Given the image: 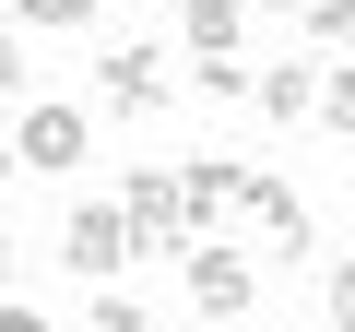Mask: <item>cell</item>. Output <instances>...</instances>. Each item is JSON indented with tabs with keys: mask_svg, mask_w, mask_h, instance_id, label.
Listing matches in <instances>:
<instances>
[{
	"mask_svg": "<svg viewBox=\"0 0 355 332\" xmlns=\"http://www.w3.org/2000/svg\"><path fill=\"white\" fill-rule=\"evenodd\" d=\"M119 214H130L142 261H190V202H178V166H119Z\"/></svg>",
	"mask_w": 355,
	"mask_h": 332,
	"instance_id": "obj_1",
	"label": "cell"
},
{
	"mask_svg": "<svg viewBox=\"0 0 355 332\" xmlns=\"http://www.w3.org/2000/svg\"><path fill=\"white\" fill-rule=\"evenodd\" d=\"M178 285H190V308H202V320H249V297H261V261H249V249H225V238H190Z\"/></svg>",
	"mask_w": 355,
	"mask_h": 332,
	"instance_id": "obj_2",
	"label": "cell"
},
{
	"mask_svg": "<svg viewBox=\"0 0 355 332\" xmlns=\"http://www.w3.org/2000/svg\"><path fill=\"white\" fill-rule=\"evenodd\" d=\"M119 261H142V238H130V214H119V202H71V226H60V273H83V285H107Z\"/></svg>",
	"mask_w": 355,
	"mask_h": 332,
	"instance_id": "obj_3",
	"label": "cell"
},
{
	"mask_svg": "<svg viewBox=\"0 0 355 332\" xmlns=\"http://www.w3.org/2000/svg\"><path fill=\"white\" fill-rule=\"evenodd\" d=\"M12 154H24V179H60V166H83V154H95V119L48 95V107H24V142H12Z\"/></svg>",
	"mask_w": 355,
	"mask_h": 332,
	"instance_id": "obj_4",
	"label": "cell"
},
{
	"mask_svg": "<svg viewBox=\"0 0 355 332\" xmlns=\"http://www.w3.org/2000/svg\"><path fill=\"white\" fill-rule=\"evenodd\" d=\"M95 83H107V107H119V119H154V107L178 95L166 48H107V60H95Z\"/></svg>",
	"mask_w": 355,
	"mask_h": 332,
	"instance_id": "obj_5",
	"label": "cell"
},
{
	"mask_svg": "<svg viewBox=\"0 0 355 332\" xmlns=\"http://www.w3.org/2000/svg\"><path fill=\"white\" fill-rule=\"evenodd\" d=\"M249 179H261L249 154H178V202H190V226H214L225 202H249Z\"/></svg>",
	"mask_w": 355,
	"mask_h": 332,
	"instance_id": "obj_6",
	"label": "cell"
},
{
	"mask_svg": "<svg viewBox=\"0 0 355 332\" xmlns=\"http://www.w3.org/2000/svg\"><path fill=\"white\" fill-rule=\"evenodd\" d=\"M249 226L272 238V261H308V202L272 179V166H261V179H249Z\"/></svg>",
	"mask_w": 355,
	"mask_h": 332,
	"instance_id": "obj_7",
	"label": "cell"
},
{
	"mask_svg": "<svg viewBox=\"0 0 355 332\" xmlns=\"http://www.w3.org/2000/svg\"><path fill=\"white\" fill-rule=\"evenodd\" d=\"M320 83H331V72H308V48H296L284 72H261V119H272V131H296V119H320Z\"/></svg>",
	"mask_w": 355,
	"mask_h": 332,
	"instance_id": "obj_8",
	"label": "cell"
},
{
	"mask_svg": "<svg viewBox=\"0 0 355 332\" xmlns=\"http://www.w3.org/2000/svg\"><path fill=\"white\" fill-rule=\"evenodd\" d=\"M237 24H249V0H190V13H178L190 60H237Z\"/></svg>",
	"mask_w": 355,
	"mask_h": 332,
	"instance_id": "obj_9",
	"label": "cell"
},
{
	"mask_svg": "<svg viewBox=\"0 0 355 332\" xmlns=\"http://www.w3.org/2000/svg\"><path fill=\"white\" fill-rule=\"evenodd\" d=\"M320 131H343V142H355V60H343V72L320 83Z\"/></svg>",
	"mask_w": 355,
	"mask_h": 332,
	"instance_id": "obj_10",
	"label": "cell"
},
{
	"mask_svg": "<svg viewBox=\"0 0 355 332\" xmlns=\"http://www.w3.org/2000/svg\"><path fill=\"white\" fill-rule=\"evenodd\" d=\"M320 332H355V261H343V273L320 285Z\"/></svg>",
	"mask_w": 355,
	"mask_h": 332,
	"instance_id": "obj_11",
	"label": "cell"
},
{
	"mask_svg": "<svg viewBox=\"0 0 355 332\" xmlns=\"http://www.w3.org/2000/svg\"><path fill=\"white\" fill-rule=\"evenodd\" d=\"M107 0H24V24H95Z\"/></svg>",
	"mask_w": 355,
	"mask_h": 332,
	"instance_id": "obj_12",
	"label": "cell"
},
{
	"mask_svg": "<svg viewBox=\"0 0 355 332\" xmlns=\"http://www.w3.org/2000/svg\"><path fill=\"white\" fill-rule=\"evenodd\" d=\"M83 332H142V297H95V320Z\"/></svg>",
	"mask_w": 355,
	"mask_h": 332,
	"instance_id": "obj_13",
	"label": "cell"
},
{
	"mask_svg": "<svg viewBox=\"0 0 355 332\" xmlns=\"http://www.w3.org/2000/svg\"><path fill=\"white\" fill-rule=\"evenodd\" d=\"M0 107H24V36H0Z\"/></svg>",
	"mask_w": 355,
	"mask_h": 332,
	"instance_id": "obj_14",
	"label": "cell"
},
{
	"mask_svg": "<svg viewBox=\"0 0 355 332\" xmlns=\"http://www.w3.org/2000/svg\"><path fill=\"white\" fill-rule=\"evenodd\" d=\"M0 332H48V320H36V308H12V297H0Z\"/></svg>",
	"mask_w": 355,
	"mask_h": 332,
	"instance_id": "obj_15",
	"label": "cell"
},
{
	"mask_svg": "<svg viewBox=\"0 0 355 332\" xmlns=\"http://www.w3.org/2000/svg\"><path fill=\"white\" fill-rule=\"evenodd\" d=\"M12 273H24V249H12V238H0V297H12Z\"/></svg>",
	"mask_w": 355,
	"mask_h": 332,
	"instance_id": "obj_16",
	"label": "cell"
},
{
	"mask_svg": "<svg viewBox=\"0 0 355 332\" xmlns=\"http://www.w3.org/2000/svg\"><path fill=\"white\" fill-rule=\"evenodd\" d=\"M12 166H24V154H12V142H0V190H12Z\"/></svg>",
	"mask_w": 355,
	"mask_h": 332,
	"instance_id": "obj_17",
	"label": "cell"
}]
</instances>
